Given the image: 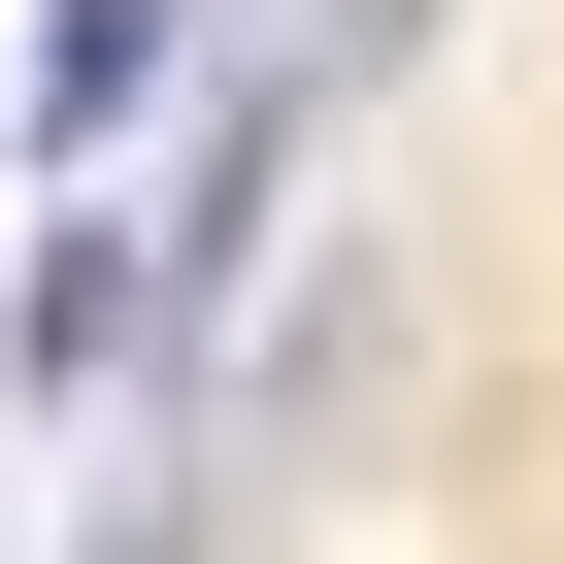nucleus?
Segmentation results:
<instances>
[{"instance_id":"nucleus-1","label":"nucleus","mask_w":564,"mask_h":564,"mask_svg":"<svg viewBox=\"0 0 564 564\" xmlns=\"http://www.w3.org/2000/svg\"><path fill=\"white\" fill-rule=\"evenodd\" d=\"M34 100H67V133H133V100H166V0H34Z\"/></svg>"}]
</instances>
